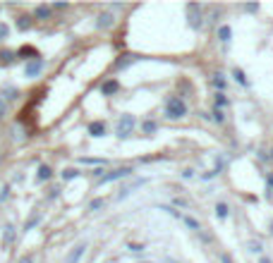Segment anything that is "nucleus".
I'll use <instances>...</instances> for the list:
<instances>
[{
  "label": "nucleus",
  "instance_id": "f257e3e1",
  "mask_svg": "<svg viewBox=\"0 0 273 263\" xmlns=\"http://www.w3.org/2000/svg\"><path fill=\"white\" fill-rule=\"evenodd\" d=\"M187 112H189V106L185 103V98L182 96H168L163 103V115L165 120H182Z\"/></svg>",
  "mask_w": 273,
  "mask_h": 263
},
{
  "label": "nucleus",
  "instance_id": "f03ea898",
  "mask_svg": "<svg viewBox=\"0 0 273 263\" xmlns=\"http://www.w3.org/2000/svg\"><path fill=\"white\" fill-rule=\"evenodd\" d=\"M134 124H137V120L132 115H122L120 120H118V127H115V136L118 139H127L132 134V130H134Z\"/></svg>",
  "mask_w": 273,
  "mask_h": 263
},
{
  "label": "nucleus",
  "instance_id": "7ed1b4c3",
  "mask_svg": "<svg viewBox=\"0 0 273 263\" xmlns=\"http://www.w3.org/2000/svg\"><path fill=\"white\" fill-rule=\"evenodd\" d=\"M185 10H187V14H189V26H192V29H201V24H204L201 22V20H204V17H201V5L189 2Z\"/></svg>",
  "mask_w": 273,
  "mask_h": 263
},
{
  "label": "nucleus",
  "instance_id": "20e7f679",
  "mask_svg": "<svg viewBox=\"0 0 273 263\" xmlns=\"http://www.w3.org/2000/svg\"><path fill=\"white\" fill-rule=\"evenodd\" d=\"M44 67H46L44 58H34V60H29V62H27V67H24V74H27L29 79H34V77H39V74L44 72Z\"/></svg>",
  "mask_w": 273,
  "mask_h": 263
},
{
  "label": "nucleus",
  "instance_id": "39448f33",
  "mask_svg": "<svg viewBox=\"0 0 273 263\" xmlns=\"http://www.w3.org/2000/svg\"><path fill=\"white\" fill-rule=\"evenodd\" d=\"M134 170L132 168H118V170H110L108 175L101 177V184H108V182H115V180H125V177H130Z\"/></svg>",
  "mask_w": 273,
  "mask_h": 263
},
{
  "label": "nucleus",
  "instance_id": "423d86ee",
  "mask_svg": "<svg viewBox=\"0 0 273 263\" xmlns=\"http://www.w3.org/2000/svg\"><path fill=\"white\" fill-rule=\"evenodd\" d=\"M115 24V14L113 12H101L99 20H96V29H110Z\"/></svg>",
  "mask_w": 273,
  "mask_h": 263
},
{
  "label": "nucleus",
  "instance_id": "0eeeda50",
  "mask_svg": "<svg viewBox=\"0 0 273 263\" xmlns=\"http://www.w3.org/2000/svg\"><path fill=\"white\" fill-rule=\"evenodd\" d=\"M84 252H87V244H77L72 252L67 254V258H65V263H79V258L84 256Z\"/></svg>",
  "mask_w": 273,
  "mask_h": 263
},
{
  "label": "nucleus",
  "instance_id": "6e6552de",
  "mask_svg": "<svg viewBox=\"0 0 273 263\" xmlns=\"http://www.w3.org/2000/svg\"><path fill=\"white\" fill-rule=\"evenodd\" d=\"M142 184H146V180H134L132 184L122 186V189H120V194H118V201H122V198H127V196H130V194H132V192L137 189V186H142Z\"/></svg>",
  "mask_w": 273,
  "mask_h": 263
},
{
  "label": "nucleus",
  "instance_id": "1a4fd4ad",
  "mask_svg": "<svg viewBox=\"0 0 273 263\" xmlns=\"http://www.w3.org/2000/svg\"><path fill=\"white\" fill-rule=\"evenodd\" d=\"M15 237H17V230H15V225H5V230H3V246L8 249L12 242H15Z\"/></svg>",
  "mask_w": 273,
  "mask_h": 263
},
{
  "label": "nucleus",
  "instance_id": "9d476101",
  "mask_svg": "<svg viewBox=\"0 0 273 263\" xmlns=\"http://www.w3.org/2000/svg\"><path fill=\"white\" fill-rule=\"evenodd\" d=\"M89 134H91L94 139L106 136V122H91V124H89Z\"/></svg>",
  "mask_w": 273,
  "mask_h": 263
},
{
  "label": "nucleus",
  "instance_id": "9b49d317",
  "mask_svg": "<svg viewBox=\"0 0 273 263\" xmlns=\"http://www.w3.org/2000/svg\"><path fill=\"white\" fill-rule=\"evenodd\" d=\"M139 58L137 55H122L120 60H115V70H125V67H130V65H134Z\"/></svg>",
  "mask_w": 273,
  "mask_h": 263
},
{
  "label": "nucleus",
  "instance_id": "f8f14e48",
  "mask_svg": "<svg viewBox=\"0 0 273 263\" xmlns=\"http://www.w3.org/2000/svg\"><path fill=\"white\" fill-rule=\"evenodd\" d=\"M118 88H120V84H118L115 79H108V82H106V84L101 86V94H103V96H113V94H115Z\"/></svg>",
  "mask_w": 273,
  "mask_h": 263
},
{
  "label": "nucleus",
  "instance_id": "ddd939ff",
  "mask_svg": "<svg viewBox=\"0 0 273 263\" xmlns=\"http://www.w3.org/2000/svg\"><path fill=\"white\" fill-rule=\"evenodd\" d=\"M218 38H220V44H230V38H232V29H230L228 24H223V26H218Z\"/></svg>",
  "mask_w": 273,
  "mask_h": 263
},
{
  "label": "nucleus",
  "instance_id": "4468645a",
  "mask_svg": "<svg viewBox=\"0 0 273 263\" xmlns=\"http://www.w3.org/2000/svg\"><path fill=\"white\" fill-rule=\"evenodd\" d=\"M53 177V170L48 168V165H39V175H36V182H46V180H51Z\"/></svg>",
  "mask_w": 273,
  "mask_h": 263
},
{
  "label": "nucleus",
  "instance_id": "2eb2a0df",
  "mask_svg": "<svg viewBox=\"0 0 273 263\" xmlns=\"http://www.w3.org/2000/svg\"><path fill=\"white\" fill-rule=\"evenodd\" d=\"M232 79L237 84H242V86H249V82H247V77H244V72H242L240 67H232Z\"/></svg>",
  "mask_w": 273,
  "mask_h": 263
},
{
  "label": "nucleus",
  "instance_id": "dca6fc26",
  "mask_svg": "<svg viewBox=\"0 0 273 263\" xmlns=\"http://www.w3.org/2000/svg\"><path fill=\"white\" fill-rule=\"evenodd\" d=\"M211 86L218 88V94H223V88H225V79H223V74H220V72L211 77Z\"/></svg>",
  "mask_w": 273,
  "mask_h": 263
},
{
  "label": "nucleus",
  "instance_id": "f3484780",
  "mask_svg": "<svg viewBox=\"0 0 273 263\" xmlns=\"http://www.w3.org/2000/svg\"><path fill=\"white\" fill-rule=\"evenodd\" d=\"M228 213H230L228 204H223V201L216 204V218H218V220H225V218H228Z\"/></svg>",
  "mask_w": 273,
  "mask_h": 263
},
{
  "label": "nucleus",
  "instance_id": "a211bd4d",
  "mask_svg": "<svg viewBox=\"0 0 273 263\" xmlns=\"http://www.w3.org/2000/svg\"><path fill=\"white\" fill-rule=\"evenodd\" d=\"M51 12H53V8H48V5H39L34 14H36L39 20H48V17H51Z\"/></svg>",
  "mask_w": 273,
  "mask_h": 263
},
{
  "label": "nucleus",
  "instance_id": "6ab92c4d",
  "mask_svg": "<svg viewBox=\"0 0 273 263\" xmlns=\"http://www.w3.org/2000/svg\"><path fill=\"white\" fill-rule=\"evenodd\" d=\"M15 58H17L15 50H0V62H3V65H10Z\"/></svg>",
  "mask_w": 273,
  "mask_h": 263
},
{
  "label": "nucleus",
  "instance_id": "aec40b11",
  "mask_svg": "<svg viewBox=\"0 0 273 263\" xmlns=\"http://www.w3.org/2000/svg\"><path fill=\"white\" fill-rule=\"evenodd\" d=\"M41 222V213H32V218L27 220V225H24V232L34 230V225H39Z\"/></svg>",
  "mask_w": 273,
  "mask_h": 263
},
{
  "label": "nucleus",
  "instance_id": "412c9836",
  "mask_svg": "<svg viewBox=\"0 0 273 263\" xmlns=\"http://www.w3.org/2000/svg\"><path fill=\"white\" fill-rule=\"evenodd\" d=\"M17 58H29V60H34V58H39V53H36L34 48H29V46H24L22 50L17 53Z\"/></svg>",
  "mask_w": 273,
  "mask_h": 263
},
{
  "label": "nucleus",
  "instance_id": "4be33fe9",
  "mask_svg": "<svg viewBox=\"0 0 273 263\" xmlns=\"http://www.w3.org/2000/svg\"><path fill=\"white\" fill-rule=\"evenodd\" d=\"M225 106H228V98H225V94H216V96H213V108H225Z\"/></svg>",
  "mask_w": 273,
  "mask_h": 263
},
{
  "label": "nucleus",
  "instance_id": "5701e85b",
  "mask_svg": "<svg viewBox=\"0 0 273 263\" xmlns=\"http://www.w3.org/2000/svg\"><path fill=\"white\" fill-rule=\"evenodd\" d=\"M156 130H158V124H156L153 120H144L142 122V132H144V134H153Z\"/></svg>",
  "mask_w": 273,
  "mask_h": 263
},
{
  "label": "nucleus",
  "instance_id": "b1692460",
  "mask_svg": "<svg viewBox=\"0 0 273 263\" xmlns=\"http://www.w3.org/2000/svg\"><path fill=\"white\" fill-rule=\"evenodd\" d=\"M79 177V170H75V168H67V170H63V180H77Z\"/></svg>",
  "mask_w": 273,
  "mask_h": 263
},
{
  "label": "nucleus",
  "instance_id": "393cba45",
  "mask_svg": "<svg viewBox=\"0 0 273 263\" xmlns=\"http://www.w3.org/2000/svg\"><path fill=\"white\" fill-rule=\"evenodd\" d=\"M247 246H249L247 252H251V254H261L263 252V244H261V242H249Z\"/></svg>",
  "mask_w": 273,
  "mask_h": 263
},
{
  "label": "nucleus",
  "instance_id": "a878e982",
  "mask_svg": "<svg viewBox=\"0 0 273 263\" xmlns=\"http://www.w3.org/2000/svg\"><path fill=\"white\" fill-rule=\"evenodd\" d=\"M17 26H20L22 32H27V29L32 26V20H29V17H20V20H17Z\"/></svg>",
  "mask_w": 273,
  "mask_h": 263
},
{
  "label": "nucleus",
  "instance_id": "bb28decb",
  "mask_svg": "<svg viewBox=\"0 0 273 263\" xmlns=\"http://www.w3.org/2000/svg\"><path fill=\"white\" fill-rule=\"evenodd\" d=\"M213 120L218 122V124L225 122V115H223V110H220V108H213Z\"/></svg>",
  "mask_w": 273,
  "mask_h": 263
},
{
  "label": "nucleus",
  "instance_id": "cd10ccee",
  "mask_svg": "<svg viewBox=\"0 0 273 263\" xmlns=\"http://www.w3.org/2000/svg\"><path fill=\"white\" fill-rule=\"evenodd\" d=\"M5 94H8V96H5V98H8V100H15V98H17V96H20V91H17V88H12V86H8V88H5Z\"/></svg>",
  "mask_w": 273,
  "mask_h": 263
},
{
  "label": "nucleus",
  "instance_id": "c85d7f7f",
  "mask_svg": "<svg viewBox=\"0 0 273 263\" xmlns=\"http://www.w3.org/2000/svg\"><path fill=\"white\" fill-rule=\"evenodd\" d=\"M8 196H10V184H5L3 189H0V204H3V201H8Z\"/></svg>",
  "mask_w": 273,
  "mask_h": 263
},
{
  "label": "nucleus",
  "instance_id": "c756f323",
  "mask_svg": "<svg viewBox=\"0 0 273 263\" xmlns=\"http://www.w3.org/2000/svg\"><path fill=\"white\" fill-rule=\"evenodd\" d=\"M103 206V198H94L91 204H89V210H99Z\"/></svg>",
  "mask_w": 273,
  "mask_h": 263
},
{
  "label": "nucleus",
  "instance_id": "7c9ffc66",
  "mask_svg": "<svg viewBox=\"0 0 273 263\" xmlns=\"http://www.w3.org/2000/svg\"><path fill=\"white\" fill-rule=\"evenodd\" d=\"M266 186H268V196H273V172L266 175Z\"/></svg>",
  "mask_w": 273,
  "mask_h": 263
},
{
  "label": "nucleus",
  "instance_id": "2f4dec72",
  "mask_svg": "<svg viewBox=\"0 0 273 263\" xmlns=\"http://www.w3.org/2000/svg\"><path fill=\"white\" fill-rule=\"evenodd\" d=\"M8 34H10L8 24H0V41H3V38H8Z\"/></svg>",
  "mask_w": 273,
  "mask_h": 263
},
{
  "label": "nucleus",
  "instance_id": "473e14b6",
  "mask_svg": "<svg viewBox=\"0 0 273 263\" xmlns=\"http://www.w3.org/2000/svg\"><path fill=\"white\" fill-rule=\"evenodd\" d=\"M127 249H130V252H144V244H127Z\"/></svg>",
  "mask_w": 273,
  "mask_h": 263
},
{
  "label": "nucleus",
  "instance_id": "72a5a7b5",
  "mask_svg": "<svg viewBox=\"0 0 273 263\" xmlns=\"http://www.w3.org/2000/svg\"><path fill=\"white\" fill-rule=\"evenodd\" d=\"M192 177H194V170H192V168L182 170V180H192Z\"/></svg>",
  "mask_w": 273,
  "mask_h": 263
},
{
  "label": "nucleus",
  "instance_id": "f704fd0d",
  "mask_svg": "<svg viewBox=\"0 0 273 263\" xmlns=\"http://www.w3.org/2000/svg\"><path fill=\"white\" fill-rule=\"evenodd\" d=\"M82 163H87V165H94V163H96V165H101L103 160H96V158H82Z\"/></svg>",
  "mask_w": 273,
  "mask_h": 263
},
{
  "label": "nucleus",
  "instance_id": "c9c22d12",
  "mask_svg": "<svg viewBox=\"0 0 273 263\" xmlns=\"http://www.w3.org/2000/svg\"><path fill=\"white\" fill-rule=\"evenodd\" d=\"M218 261L220 263H232V258H230L228 254H218Z\"/></svg>",
  "mask_w": 273,
  "mask_h": 263
},
{
  "label": "nucleus",
  "instance_id": "e433bc0d",
  "mask_svg": "<svg viewBox=\"0 0 273 263\" xmlns=\"http://www.w3.org/2000/svg\"><path fill=\"white\" fill-rule=\"evenodd\" d=\"M173 204H175V206H187V201H185V198H180V196H175Z\"/></svg>",
  "mask_w": 273,
  "mask_h": 263
},
{
  "label": "nucleus",
  "instance_id": "4c0bfd02",
  "mask_svg": "<svg viewBox=\"0 0 273 263\" xmlns=\"http://www.w3.org/2000/svg\"><path fill=\"white\" fill-rule=\"evenodd\" d=\"M58 196H60V189L55 186V189H51V194H48V198H58Z\"/></svg>",
  "mask_w": 273,
  "mask_h": 263
},
{
  "label": "nucleus",
  "instance_id": "58836bf2",
  "mask_svg": "<svg viewBox=\"0 0 273 263\" xmlns=\"http://www.w3.org/2000/svg\"><path fill=\"white\" fill-rule=\"evenodd\" d=\"M244 10H247V12H256V10H259V5H244Z\"/></svg>",
  "mask_w": 273,
  "mask_h": 263
},
{
  "label": "nucleus",
  "instance_id": "ea45409f",
  "mask_svg": "<svg viewBox=\"0 0 273 263\" xmlns=\"http://www.w3.org/2000/svg\"><path fill=\"white\" fill-rule=\"evenodd\" d=\"M3 115H5V100L0 98V118H3Z\"/></svg>",
  "mask_w": 273,
  "mask_h": 263
},
{
  "label": "nucleus",
  "instance_id": "a19ab883",
  "mask_svg": "<svg viewBox=\"0 0 273 263\" xmlns=\"http://www.w3.org/2000/svg\"><path fill=\"white\" fill-rule=\"evenodd\" d=\"M259 263H273V261H271V258H266V256H263V258H261Z\"/></svg>",
  "mask_w": 273,
  "mask_h": 263
},
{
  "label": "nucleus",
  "instance_id": "79ce46f5",
  "mask_svg": "<svg viewBox=\"0 0 273 263\" xmlns=\"http://www.w3.org/2000/svg\"><path fill=\"white\" fill-rule=\"evenodd\" d=\"M268 232H271V234H273V220H271V222H268Z\"/></svg>",
  "mask_w": 273,
  "mask_h": 263
},
{
  "label": "nucleus",
  "instance_id": "37998d69",
  "mask_svg": "<svg viewBox=\"0 0 273 263\" xmlns=\"http://www.w3.org/2000/svg\"><path fill=\"white\" fill-rule=\"evenodd\" d=\"M20 263H32V258H22V261H20Z\"/></svg>",
  "mask_w": 273,
  "mask_h": 263
},
{
  "label": "nucleus",
  "instance_id": "c03bdc74",
  "mask_svg": "<svg viewBox=\"0 0 273 263\" xmlns=\"http://www.w3.org/2000/svg\"><path fill=\"white\" fill-rule=\"evenodd\" d=\"M271 160H273V151H271Z\"/></svg>",
  "mask_w": 273,
  "mask_h": 263
},
{
  "label": "nucleus",
  "instance_id": "a18cd8bd",
  "mask_svg": "<svg viewBox=\"0 0 273 263\" xmlns=\"http://www.w3.org/2000/svg\"><path fill=\"white\" fill-rule=\"evenodd\" d=\"M142 263H151V261H142Z\"/></svg>",
  "mask_w": 273,
  "mask_h": 263
}]
</instances>
